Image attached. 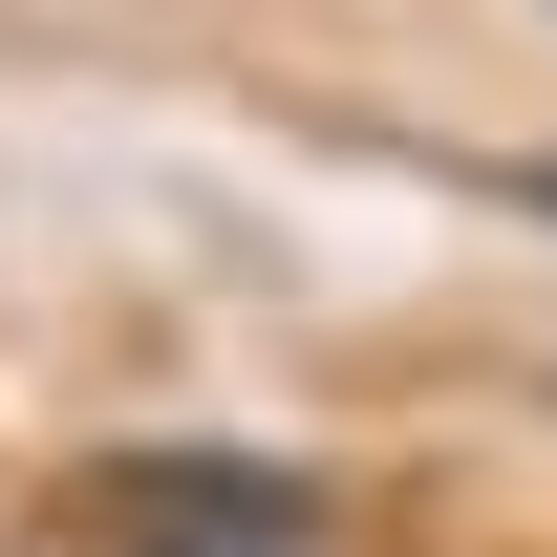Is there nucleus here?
<instances>
[{
  "label": "nucleus",
  "mask_w": 557,
  "mask_h": 557,
  "mask_svg": "<svg viewBox=\"0 0 557 557\" xmlns=\"http://www.w3.org/2000/svg\"><path fill=\"white\" fill-rule=\"evenodd\" d=\"M86 515L129 557H344V493L300 472V450H214V429H150L86 472Z\"/></svg>",
  "instance_id": "f257e3e1"
},
{
  "label": "nucleus",
  "mask_w": 557,
  "mask_h": 557,
  "mask_svg": "<svg viewBox=\"0 0 557 557\" xmlns=\"http://www.w3.org/2000/svg\"><path fill=\"white\" fill-rule=\"evenodd\" d=\"M515 214H557V150H536V172H515Z\"/></svg>",
  "instance_id": "f03ea898"
}]
</instances>
